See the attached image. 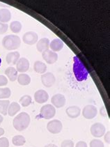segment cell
Segmentation results:
<instances>
[{
  "label": "cell",
  "instance_id": "obj_28",
  "mask_svg": "<svg viewBox=\"0 0 110 147\" xmlns=\"http://www.w3.org/2000/svg\"><path fill=\"white\" fill-rule=\"evenodd\" d=\"M90 147H105L104 143L101 140H98V139H94L90 142Z\"/></svg>",
  "mask_w": 110,
  "mask_h": 147
},
{
  "label": "cell",
  "instance_id": "obj_8",
  "mask_svg": "<svg viewBox=\"0 0 110 147\" xmlns=\"http://www.w3.org/2000/svg\"><path fill=\"white\" fill-rule=\"evenodd\" d=\"M22 40L27 45H34L38 40V36L34 32H27L23 35Z\"/></svg>",
  "mask_w": 110,
  "mask_h": 147
},
{
  "label": "cell",
  "instance_id": "obj_5",
  "mask_svg": "<svg viewBox=\"0 0 110 147\" xmlns=\"http://www.w3.org/2000/svg\"><path fill=\"white\" fill-rule=\"evenodd\" d=\"M63 128V124L61 121L57 119L50 121L47 124V129L50 133L52 134H58L61 132Z\"/></svg>",
  "mask_w": 110,
  "mask_h": 147
},
{
  "label": "cell",
  "instance_id": "obj_29",
  "mask_svg": "<svg viewBox=\"0 0 110 147\" xmlns=\"http://www.w3.org/2000/svg\"><path fill=\"white\" fill-rule=\"evenodd\" d=\"M61 147H75L74 142L70 140H65L62 142Z\"/></svg>",
  "mask_w": 110,
  "mask_h": 147
},
{
  "label": "cell",
  "instance_id": "obj_24",
  "mask_svg": "<svg viewBox=\"0 0 110 147\" xmlns=\"http://www.w3.org/2000/svg\"><path fill=\"white\" fill-rule=\"evenodd\" d=\"M12 143L16 146H21L26 143V140L22 135H16L12 139Z\"/></svg>",
  "mask_w": 110,
  "mask_h": 147
},
{
  "label": "cell",
  "instance_id": "obj_4",
  "mask_svg": "<svg viewBox=\"0 0 110 147\" xmlns=\"http://www.w3.org/2000/svg\"><path fill=\"white\" fill-rule=\"evenodd\" d=\"M40 117L45 119H51L53 118L56 114V109L52 105L47 104L41 107L40 111Z\"/></svg>",
  "mask_w": 110,
  "mask_h": 147
},
{
  "label": "cell",
  "instance_id": "obj_11",
  "mask_svg": "<svg viewBox=\"0 0 110 147\" xmlns=\"http://www.w3.org/2000/svg\"><path fill=\"white\" fill-rule=\"evenodd\" d=\"M51 102L55 107L61 108L65 105L66 100H65V96L61 94H57L52 96V98H51Z\"/></svg>",
  "mask_w": 110,
  "mask_h": 147
},
{
  "label": "cell",
  "instance_id": "obj_21",
  "mask_svg": "<svg viewBox=\"0 0 110 147\" xmlns=\"http://www.w3.org/2000/svg\"><path fill=\"white\" fill-rule=\"evenodd\" d=\"M18 82L20 85L27 86L29 85L31 82V78L29 75L25 73H20L18 76Z\"/></svg>",
  "mask_w": 110,
  "mask_h": 147
},
{
  "label": "cell",
  "instance_id": "obj_10",
  "mask_svg": "<svg viewBox=\"0 0 110 147\" xmlns=\"http://www.w3.org/2000/svg\"><path fill=\"white\" fill-rule=\"evenodd\" d=\"M41 82L44 86L47 88L52 87L55 84L56 78L52 73H45L41 76Z\"/></svg>",
  "mask_w": 110,
  "mask_h": 147
},
{
  "label": "cell",
  "instance_id": "obj_27",
  "mask_svg": "<svg viewBox=\"0 0 110 147\" xmlns=\"http://www.w3.org/2000/svg\"><path fill=\"white\" fill-rule=\"evenodd\" d=\"M11 91L9 88H0V100L7 99L11 97Z\"/></svg>",
  "mask_w": 110,
  "mask_h": 147
},
{
  "label": "cell",
  "instance_id": "obj_23",
  "mask_svg": "<svg viewBox=\"0 0 110 147\" xmlns=\"http://www.w3.org/2000/svg\"><path fill=\"white\" fill-rule=\"evenodd\" d=\"M10 105L9 100H0V113L6 116L8 114V109Z\"/></svg>",
  "mask_w": 110,
  "mask_h": 147
},
{
  "label": "cell",
  "instance_id": "obj_36",
  "mask_svg": "<svg viewBox=\"0 0 110 147\" xmlns=\"http://www.w3.org/2000/svg\"><path fill=\"white\" fill-rule=\"evenodd\" d=\"M44 147H58L57 145L54 144H48L45 145Z\"/></svg>",
  "mask_w": 110,
  "mask_h": 147
},
{
  "label": "cell",
  "instance_id": "obj_12",
  "mask_svg": "<svg viewBox=\"0 0 110 147\" xmlns=\"http://www.w3.org/2000/svg\"><path fill=\"white\" fill-rule=\"evenodd\" d=\"M29 68V61L27 59L22 57L20 58L16 63V70L18 72L24 73L27 72Z\"/></svg>",
  "mask_w": 110,
  "mask_h": 147
},
{
  "label": "cell",
  "instance_id": "obj_19",
  "mask_svg": "<svg viewBox=\"0 0 110 147\" xmlns=\"http://www.w3.org/2000/svg\"><path fill=\"white\" fill-rule=\"evenodd\" d=\"M11 19V11L7 9H0V22L7 23Z\"/></svg>",
  "mask_w": 110,
  "mask_h": 147
},
{
  "label": "cell",
  "instance_id": "obj_18",
  "mask_svg": "<svg viewBox=\"0 0 110 147\" xmlns=\"http://www.w3.org/2000/svg\"><path fill=\"white\" fill-rule=\"evenodd\" d=\"M5 75L11 82H15L18 78V71L14 67H8L5 70Z\"/></svg>",
  "mask_w": 110,
  "mask_h": 147
},
{
  "label": "cell",
  "instance_id": "obj_30",
  "mask_svg": "<svg viewBox=\"0 0 110 147\" xmlns=\"http://www.w3.org/2000/svg\"><path fill=\"white\" fill-rule=\"evenodd\" d=\"M8 29H9V24L0 22V35L6 33Z\"/></svg>",
  "mask_w": 110,
  "mask_h": 147
},
{
  "label": "cell",
  "instance_id": "obj_14",
  "mask_svg": "<svg viewBox=\"0 0 110 147\" xmlns=\"http://www.w3.org/2000/svg\"><path fill=\"white\" fill-rule=\"evenodd\" d=\"M66 114L68 117L71 119H76L81 114V109L78 106H70L65 110Z\"/></svg>",
  "mask_w": 110,
  "mask_h": 147
},
{
  "label": "cell",
  "instance_id": "obj_34",
  "mask_svg": "<svg viewBox=\"0 0 110 147\" xmlns=\"http://www.w3.org/2000/svg\"><path fill=\"white\" fill-rule=\"evenodd\" d=\"M109 138H110V132L108 131L107 133L105 135V136H104L105 141L106 142V143L109 144V141H110Z\"/></svg>",
  "mask_w": 110,
  "mask_h": 147
},
{
  "label": "cell",
  "instance_id": "obj_38",
  "mask_svg": "<svg viewBox=\"0 0 110 147\" xmlns=\"http://www.w3.org/2000/svg\"><path fill=\"white\" fill-rule=\"evenodd\" d=\"M3 120H4V118H3L2 116L0 114V125H1V123L3 122Z\"/></svg>",
  "mask_w": 110,
  "mask_h": 147
},
{
  "label": "cell",
  "instance_id": "obj_9",
  "mask_svg": "<svg viewBox=\"0 0 110 147\" xmlns=\"http://www.w3.org/2000/svg\"><path fill=\"white\" fill-rule=\"evenodd\" d=\"M42 57L46 63L49 64H53L58 60V55L49 49L42 52Z\"/></svg>",
  "mask_w": 110,
  "mask_h": 147
},
{
  "label": "cell",
  "instance_id": "obj_20",
  "mask_svg": "<svg viewBox=\"0 0 110 147\" xmlns=\"http://www.w3.org/2000/svg\"><path fill=\"white\" fill-rule=\"evenodd\" d=\"M34 71L39 74H44L47 71V66L45 63L40 61H36L34 64Z\"/></svg>",
  "mask_w": 110,
  "mask_h": 147
},
{
  "label": "cell",
  "instance_id": "obj_16",
  "mask_svg": "<svg viewBox=\"0 0 110 147\" xmlns=\"http://www.w3.org/2000/svg\"><path fill=\"white\" fill-rule=\"evenodd\" d=\"M50 40L47 38H43L38 40L36 48L37 50L40 52H43L48 50L50 48Z\"/></svg>",
  "mask_w": 110,
  "mask_h": 147
},
{
  "label": "cell",
  "instance_id": "obj_3",
  "mask_svg": "<svg viewBox=\"0 0 110 147\" xmlns=\"http://www.w3.org/2000/svg\"><path fill=\"white\" fill-rule=\"evenodd\" d=\"M21 40L18 36L8 35L2 39V45L7 50H17L20 46Z\"/></svg>",
  "mask_w": 110,
  "mask_h": 147
},
{
  "label": "cell",
  "instance_id": "obj_37",
  "mask_svg": "<svg viewBox=\"0 0 110 147\" xmlns=\"http://www.w3.org/2000/svg\"><path fill=\"white\" fill-rule=\"evenodd\" d=\"M4 133H5L4 129L2 128H0V137L2 136V135L4 134Z\"/></svg>",
  "mask_w": 110,
  "mask_h": 147
},
{
  "label": "cell",
  "instance_id": "obj_13",
  "mask_svg": "<svg viewBox=\"0 0 110 147\" xmlns=\"http://www.w3.org/2000/svg\"><path fill=\"white\" fill-rule=\"evenodd\" d=\"M49 99V95L47 91L43 89H40L36 91L34 94V100L38 103L43 104L47 102Z\"/></svg>",
  "mask_w": 110,
  "mask_h": 147
},
{
  "label": "cell",
  "instance_id": "obj_35",
  "mask_svg": "<svg viewBox=\"0 0 110 147\" xmlns=\"http://www.w3.org/2000/svg\"><path fill=\"white\" fill-rule=\"evenodd\" d=\"M100 112H101V115L103 116V117H107V114L106 109H105V107H103L102 108H101Z\"/></svg>",
  "mask_w": 110,
  "mask_h": 147
},
{
  "label": "cell",
  "instance_id": "obj_15",
  "mask_svg": "<svg viewBox=\"0 0 110 147\" xmlns=\"http://www.w3.org/2000/svg\"><path fill=\"white\" fill-rule=\"evenodd\" d=\"M20 55L18 52H9L6 55V61L8 64L9 65H16L18 61L19 60Z\"/></svg>",
  "mask_w": 110,
  "mask_h": 147
},
{
  "label": "cell",
  "instance_id": "obj_17",
  "mask_svg": "<svg viewBox=\"0 0 110 147\" xmlns=\"http://www.w3.org/2000/svg\"><path fill=\"white\" fill-rule=\"evenodd\" d=\"M63 42L60 38H55L50 43V48L53 52H59L63 48Z\"/></svg>",
  "mask_w": 110,
  "mask_h": 147
},
{
  "label": "cell",
  "instance_id": "obj_31",
  "mask_svg": "<svg viewBox=\"0 0 110 147\" xmlns=\"http://www.w3.org/2000/svg\"><path fill=\"white\" fill-rule=\"evenodd\" d=\"M0 147H9V141L7 138H0Z\"/></svg>",
  "mask_w": 110,
  "mask_h": 147
},
{
  "label": "cell",
  "instance_id": "obj_33",
  "mask_svg": "<svg viewBox=\"0 0 110 147\" xmlns=\"http://www.w3.org/2000/svg\"><path fill=\"white\" fill-rule=\"evenodd\" d=\"M75 147H88L87 144L84 141H80L75 145Z\"/></svg>",
  "mask_w": 110,
  "mask_h": 147
},
{
  "label": "cell",
  "instance_id": "obj_39",
  "mask_svg": "<svg viewBox=\"0 0 110 147\" xmlns=\"http://www.w3.org/2000/svg\"><path fill=\"white\" fill-rule=\"evenodd\" d=\"M1 59L0 58V66H1Z\"/></svg>",
  "mask_w": 110,
  "mask_h": 147
},
{
  "label": "cell",
  "instance_id": "obj_2",
  "mask_svg": "<svg viewBox=\"0 0 110 147\" xmlns=\"http://www.w3.org/2000/svg\"><path fill=\"white\" fill-rule=\"evenodd\" d=\"M73 72L75 76L79 82L86 80L88 76V71H86L82 62L80 61L77 57L74 58L73 63Z\"/></svg>",
  "mask_w": 110,
  "mask_h": 147
},
{
  "label": "cell",
  "instance_id": "obj_7",
  "mask_svg": "<svg viewBox=\"0 0 110 147\" xmlns=\"http://www.w3.org/2000/svg\"><path fill=\"white\" fill-rule=\"evenodd\" d=\"M98 114V109L94 105H88L84 107L82 110V115L86 119H93Z\"/></svg>",
  "mask_w": 110,
  "mask_h": 147
},
{
  "label": "cell",
  "instance_id": "obj_22",
  "mask_svg": "<svg viewBox=\"0 0 110 147\" xmlns=\"http://www.w3.org/2000/svg\"><path fill=\"white\" fill-rule=\"evenodd\" d=\"M20 105L18 102H13L12 103H10L7 114L10 117H13L20 110Z\"/></svg>",
  "mask_w": 110,
  "mask_h": 147
},
{
  "label": "cell",
  "instance_id": "obj_25",
  "mask_svg": "<svg viewBox=\"0 0 110 147\" xmlns=\"http://www.w3.org/2000/svg\"><path fill=\"white\" fill-rule=\"evenodd\" d=\"M22 24L19 21H13L10 24V29L11 32L15 34H18L22 30Z\"/></svg>",
  "mask_w": 110,
  "mask_h": 147
},
{
  "label": "cell",
  "instance_id": "obj_1",
  "mask_svg": "<svg viewBox=\"0 0 110 147\" xmlns=\"http://www.w3.org/2000/svg\"><path fill=\"white\" fill-rule=\"evenodd\" d=\"M31 122L30 116L27 112H21L15 117L13 121L14 128L18 131H23L29 127Z\"/></svg>",
  "mask_w": 110,
  "mask_h": 147
},
{
  "label": "cell",
  "instance_id": "obj_26",
  "mask_svg": "<svg viewBox=\"0 0 110 147\" xmlns=\"http://www.w3.org/2000/svg\"><path fill=\"white\" fill-rule=\"evenodd\" d=\"M32 97L29 95H24L22 96L19 101V102L20 103L21 105L24 107H28V106L30 105L31 103H32Z\"/></svg>",
  "mask_w": 110,
  "mask_h": 147
},
{
  "label": "cell",
  "instance_id": "obj_6",
  "mask_svg": "<svg viewBox=\"0 0 110 147\" xmlns=\"http://www.w3.org/2000/svg\"><path fill=\"white\" fill-rule=\"evenodd\" d=\"M91 135L94 138H100L105 135L106 131V128L105 125L101 123H96L91 125L90 128Z\"/></svg>",
  "mask_w": 110,
  "mask_h": 147
},
{
  "label": "cell",
  "instance_id": "obj_32",
  "mask_svg": "<svg viewBox=\"0 0 110 147\" xmlns=\"http://www.w3.org/2000/svg\"><path fill=\"white\" fill-rule=\"evenodd\" d=\"M8 79L6 78V76H0V86H6L8 84Z\"/></svg>",
  "mask_w": 110,
  "mask_h": 147
}]
</instances>
